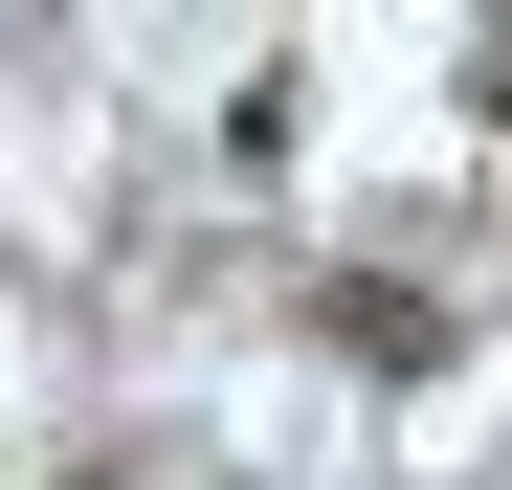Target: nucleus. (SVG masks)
Segmentation results:
<instances>
[{"instance_id": "1", "label": "nucleus", "mask_w": 512, "mask_h": 490, "mask_svg": "<svg viewBox=\"0 0 512 490\" xmlns=\"http://www.w3.org/2000/svg\"><path fill=\"white\" fill-rule=\"evenodd\" d=\"M312 335L357 357V379H423V357H446V312H423L401 268H357V290H312Z\"/></svg>"}, {"instance_id": "2", "label": "nucleus", "mask_w": 512, "mask_h": 490, "mask_svg": "<svg viewBox=\"0 0 512 490\" xmlns=\"http://www.w3.org/2000/svg\"><path fill=\"white\" fill-rule=\"evenodd\" d=\"M468 112H490V134H512V23H490V45H468Z\"/></svg>"}]
</instances>
